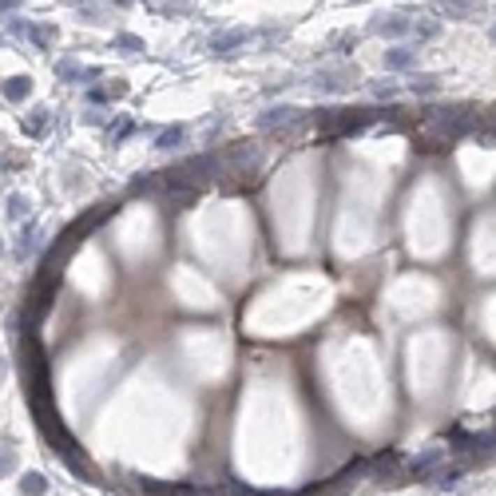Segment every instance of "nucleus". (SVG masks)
Masks as SVG:
<instances>
[{
  "mask_svg": "<svg viewBox=\"0 0 496 496\" xmlns=\"http://www.w3.org/2000/svg\"><path fill=\"white\" fill-rule=\"evenodd\" d=\"M28 92H32V84H28L24 75H20V80H8V84H4V96H8V99H24Z\"/></svg>",
  "mask_w": 496,
  "mask_h": 496,
  "instance_id": "f03ea898",
  "label": "nucleus"
},
{
  "mask_svg": "<svg viewBox=\"0 0 496 496\" xmlns=\"http://www.w3.org/2000/svg\"><path fill=\"white\" fill-rule=\"evenodd\" d=\"M44 488H48V481H44L40 472H28L24 481H20V493L24 496H44Z\"/></svg>",
  "mask_w": 496,
  "mask_h": 496,
  "instance_id": "f257e3e1",
  "label": "nucleus"
},
{
  "mask_svg": "<svg viewBox=\"0 0 496 496\" xmlns=\"http://www.w3.org/2000/svg\"><path fill=\"white\" fill-rule=\"evenodd\" d=\"M13 469V453H4V457H0V472H8Z\"/></svg>",
  "mask_w": 496,
  "mask_h": 496,
  "instance_id": "7ed1b4c3",
  "label": "nucleus"
}]
</instances>
